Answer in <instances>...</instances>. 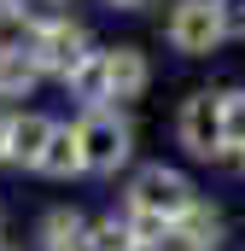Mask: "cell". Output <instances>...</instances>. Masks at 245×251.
<instances>
[{
  "instance_id": "cell-1",
  "label": "cell",
  "mask_w": 245,
  "mask_h": 251,
  "mask_svg": "<svg viewBox=\"0 0 245 251\" xmlns=\"http://www.w3.org/2000/svg\"><path fill=\"white\" fill-rule=\"evenodd\" d=\"M76 134H82V170H88V176H117L122 164L134 158V128H128V117H117L111 105H105V111H82Z\"/></svg>"
},
{
  "instance_id": "cell-2",
  "label": "cell",
  "mask_w": 245,
  "mask_h": 251,
  "mask_svg": "<svg viewBox=\"0 0 245 251\" xmlns=\"http://www.w3.org/2000/svg\"><path fill=\"white\" fill-rule=\"evenodd\" d=\"M193 204H198L193 181H187L181 170H170V164H146V170H134L128 199H122V210H146V216H164V222H181Z\"/></svg>"
},
{
  "instance_id": "cell-3",
  "label": "cell",
  "mask_w": 245,
  "mask_h": 251,
  "mask_svg": "<svg viewBox=\"0 0 245 251\" xmlns=\"http://www.w3.org/2000/svg\"><path fill=\"white\" fill-rule=\"evenodd\" d=\"M170 47L187 53V59H204L228 41V24H222V0H175L170 24H164Z\"/></svg>"
},
{
  "instance_id": "cell-4",
  "label": "cell",
  "mask_w": 245,
  "mask_h": 251,
  "mask_svg": "<svg viewBox=\"0 0 245 251\" xmlns=\"http://www.w3.org/2000/svg\"><path fill=\"white\" fill-rule=\"evenodd\" d=\"M175 140L187 146V158H198V164L228 158L222 152V94H210V88L187 94L181 111H175Z\"/></svg>"
},
{
  "instance_id": "cell-5",
  "label": "cell",
  "mask_w": 245,
  "mask_h": 251,
  "mask_svg": "<svg viewBox=\"0 0 245 251\" xmlns=\"http://www.w3.org/2000/svg\"><path fill=\"white\" fill-rule=\"evenodd\" d=\"M24 47H29V59L41 64V76H70L76 64L94 53V47H88V29L70 24V18H47V24H35Z\"/></svg>"
},
{
  "instance_id": "cell-6",
  "label": "cell",
  "mask_w": 245,
  "mask_h": 251,
  "mask_svg": "<svg viewBox=\"0 0 245 251\" xmlns=\"http://www.w3.org/2000/svg\"><path fill=\"white\" fill-rule=\"evenodd\" d=\"M64 88H70V100H82L88 111H105V105H111V47H105V53L94 47L88 59L64 76Z\"/></svg>"
},
{
  "instance_id": "cell-7",
  "label": "cell",
  "mask_w": 245,
  "mask_h": 251,
  "mask_svg": "<svg viewBox=\"0 0 245 251\" xmlns=\"http://www.w3.org/2000/svg\"><path fill=\"white\" fill-rule=\"evenodd\" d=\"M222 240H228V216L210 199H198L181 222H175V246L181 251H222Z\"/></svg>"
},
{
  "instance_id": "cell-8",
  "label": "cell",
  "mask_w": 245,
  "mask_h": 251,
  "mask_svg": "<svg viewBox=\"0 0 245 251\" xmlns=\"http://www.w3.org/2000/svg\"><path fill=\"white\" fill-rule=\"evenodd\" d=\"M35 176H47V181L88 176V170H82V134H76V123H53V140H47V152H41Z\"/></svg>"
},
{
  "instance_id": "cell-9",
  "label": "cell",
  "mask_w": 245,
  "mask_h": 251,
  "mask_svg": "<svg viewBox=\"0 0 245 251\" xmlns=\"http://www.w3.org/2000/svg\"><path fill=\"white\" fill-rule=\"evenodd\" d=\"M88 216L82 210H70V204H53L47 216H41V228H35V240L41 251H88Z\"/></svg>"
},
{
  "instance_id": "cell-10",
  "label": "cell",
  "mask_w": 245,
  "mask_h": 251,
  "mask_svg": "<svg viewBox=\"0 0 245 251\" xmlns=\"http://www.w3.org/2000/svg\"><path fill=\"white\" fill-rule=\"evenodd\" d=\"M146 82H152V64L140 47H111V100L128 105V100H140L146 94Z\"/></svg>"
},
{
  "instance_id": "cell-11",
  "label": "cell",
  "mask_w": 245,
  "mask_h": 251,
  "mask_svg": "<svg viewBox=\"0 0 245 251\" xmlns=\"http://www.w3.org/2000/svg\"><path fill=\"white\" fill-rule=\"evenodd\" d=\"M47 140H53V117H41V111L12 117V164L35 170V164H41V152H47Z\"/></svg>"
},
{
  "instance_id": "cell-12",
  "label": "cell",
  "mask_w": 245,
  "mask_h": 251,
  "mask_svg": "<svg viewBox=\"0 0 245 251\" xmlns=\"http://www.w3.org/2000/svg\"><path fill=\"white\" fill-rule=\"evenodd\" d=\"M35 82H41V64L29 59V47L6 41V47H0V94H6V100H24Z\"/></svg>"
},
{
  "instance_id": "cell-13",
  "label": "cell",
  "mask_w": 245,
  "mask_h": 251,
  "mask_svg": "<svg viewBox=\"0 0 245 251\" xmlns=\"http://www.w3.org/2000/svg\"><path fill=\"white\" fill-rule=\"evenodd\" d=\"M122 222H128V234H134V246H140V251H170V246H175V222H164V216L122 210Z\"/></svg>"
},
{
  "instance_id": "cell-14",
  "label": "cell",
  "mask_w": 245,
  "mask_h": 251,
  "mask_svg": "<svg viewBox=\"0 0 245 251\" xmlns=\"http://www.w3.org/2000/svg\"><path fill=\"white\" fill-rule=\"evenodd\" d=\"M222 152H240L245 158V88L222 94Z\"/></svg>"
},
{
  "instance_id": "cell-15",
  "label": "cell",
  "mask_w": 245,
  "mask_h": 251,
  "mask_svg": "<svg viewBox=\"0 0 245 251\" xmlns=\"http://www.w3.org/2000/svg\"><path fill=\"white\" fill-rule=\"evenodd\" d=\"M88 251H140V246H134V234H128L122 216H99L88 228Z\"/></svg>"
},
{
  "instance_id": "cell-16",
  "label": "cell",
  "mask_w": 245,
  "mask_h": 251,
  "mask_svg": "<svg viewBox=\"0 0 245 251\" xmlns=\"http://www.w3.org/2000/svg\"><path fill=\"white\" fill-rule=\"evenodd\" d=\"M222 24H228V35L245 41V0H222Z\"/></svg>"
},
{
  "instance_id": "cell-17",
  "label": "cell",
  "mask_w": 245,
  "mask_h": 251,
  "mask_svg": "<svg viewBox=\"0 0 245 251\" xmlns=\"http://www.w3.org/2000/svg\"><path fill=\"white\" fill-rule=\"evenodd\" d=\"M0 164H12V117H0Z\"/></svg>"
},
{
  "instance_id": "cell-18",
  "label": "cell",
  "mask_w": 245,
  "mask_h": 251,
  "mask_svg": "<svg viewBox=\"0 0 245 251\" xmlns=\"http://www.w3.org/2000/svg\"><path fill=\"white\" fill-rule=\"evenodd\" d=\"M18 18V0H0V24H12Z\"/></svg>"
},
{
  "instance_id": "cell-19",
  "label": "cell",
  "mask_w": 245,
  "mask_h": 251,
  "mask_svg": "<svg viewBox=\"0 0 245 251\" xmlns=\"http://www.w3.org/2000/svg\"><path fill=\"white\" fill-rule=\"evenodd\" d=\"M117 12H140V6H152V0H111Z\"/></svg>"
},
{
  "instance_id": "cell-20",
  "label": "cell",
  "mask_w": 245,
  "mask_h": 251,
  "mask_svg": "<svg viewBox=\"0 0 245 251\" xmlns=\"http://www.w3.org/2000/svg\"><path fill=\"white\" fill-rule=\"evenodd\" d=\"M0 251H12V246H6V240H0Z\"/></svg>"
},
{
  "instance_id": "cell-21",
  "label": "cell",
  "mask_w": 245,
  "mask_h": 251,
  "mask_svg": "<svg viewBox=\"0 0 245 251\" xmlns=\"http://www.w3.org/2000/svg\"><path fill=\"white\" fill-rule=\"evenodd\" d=\"M0 222H6V210H0Z\"/></svg>"
},
{
  "instance_id": "cell-22",
  "label": "cell",
  "mask_w": 245,
  "mask_h": 251,
  "mask_svg": "<svg viewBox=\"0 0 245 251\" xmlns=\"http://www.w3.org/2000/svg\"><path fill=\"white\" fill-rule=\"evenodd\" d=\"M240 164H245V158H240Z\"/></svg>"
}]
</instances>
